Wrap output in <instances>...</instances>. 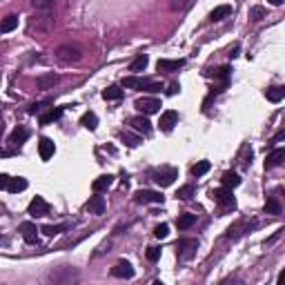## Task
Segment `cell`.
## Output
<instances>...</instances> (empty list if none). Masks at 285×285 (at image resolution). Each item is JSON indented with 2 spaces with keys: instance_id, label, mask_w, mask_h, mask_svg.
I'll return each instance as SVG.
<instances>
[{
  "instance_id": "cell-1",
  "label": "cell",
  "mask_w": 285,
  "mask_h": 285,
  "mask_svg": "<svg viewBox=\"0 0 285 285\" xmlns=\"http://www.w3.org/2000/svg\"><path fill=\"white\" fill-rule=\"evenodd\" d=\"M123 87H125V89H143V92H160V89H163V85L150 80V78L127 76V78H123Z\"/></svg>"
},
{
  "instance_id": "cell-2",
  "label": "cell",
  "mask_w": 285,
  "mask_h": 285,
  "mask_svg": "<svg viewBox=\"0 0 285 285\" xmlns=\"http://www.w3.org/2000/svg\"><path fill=\"white\" fill-rule=\"evenodd\" d=\"M56 58L60 60V63H78V60L82 58V49L78 47V45H60L58 49H56Z\"/></svg>"
},
{
  "instance_id": "cell-3",
  "label": "cell",
  "mask_w": 285,
  "mask_h": 285,
  "mask_svg": "<svg viewBox=\"0 0 285 285\" xmlns=\"http://www.w3.org/2000/svg\"><path fill=\"white\" fill-rule=\"evenodd\" d=\"M78 279H80V274L74 267H58L49 274V281H53V283H76Z\"/></svg>"
},
{
  "instance_id": "cell-4",
  "label": "cell",
  "mask_w": 285,
  "mask_h": 285,
  "mask_svg": "<svg viewBox=\"0 0 285 285\" xmlns=\"http://www.w3.org/2000/svg\"><path fill=\"white\" fill-rule=\"evenodd\" d=\"M152 176H154V181L160 185V187H169V185L179 179V169L176 167H160L158 172H154Z\"/></svg>"
},
{
  "instance_id": "cell-5",
  "label": "cell",
  "mask_w": 285,
  "mask_h": 285,
  "mask_svg": "<svg viewBox=\"0 0 285 285\" xmlns=\"http://www.w3.org/2000/svg\"><path fill=\"white\" fill-rule=\"evenodd\" d=\"M176 250H179V259L189 261V259L196 254V250H198V241H196V238H181V241L176 243Z\"/></svg>"
},
{
  "instance_id": "cell-6",
  "label": "cell",
  "mask_w": 285,
  "mask_h": 285,
  "mask_svg": "<svg viewBox=\"0 0 285 285\" xmlns=\"http://www.w3.org/2000/svg\"><path fill=\"white\" fill-rule=\"evenodd\" d=\"M252 225H254V223H250L247 218H241V221H236L234 225L227 227L225 238H227V241H238V238H241L245 232H250V227H252Z\"/></svg>"
},
{
  "instance_id": "cell-7",
  "label": "cell",
  "mask_w": 285,
  "mask_h": 285,
  "mask_svg": "<svg viewBox=\"0 0 285 285\" xmlns=\"http://www.w3.org/2000/svg\"><path fill=\"white\" fill-rule=\"evenodd\" d=\"M165 196L160 192H152V189H140L134 194V203L145 205V203H163Z\"/></svg>"
},
{
  "instance_id": "cell-8",
  "label": "cell",
  "mask_w": 285,
  "mask_h": 285,
  "mask_svg": "<svg viewBox=\"0 0 285 285\" xmlns=\"http://www.w3.org/2000/svg\"><path fill=\"white\" fill-rule=\"evenodd\" d=\"M212 198L216 201L218 205H221V207H234V205H236V201H234L232 189H230V187L212 189Z\"/></svg>"
},
{
  "instance_id": "cell-9",
  "label": "cell",
  "mask_w": 285,
  "mask_h": 285,
  "mask_svg": "<svg viewBox=\"0 0 285 285\" xmlns=\"http://www.w3.org/2000/svg\"><path fill=\"white\" fill-rule=\"evenodd\" d=\"M134 105H136V109H138L140 114H145V116L160 111V101H158V98H138Z\"/></svg>"
},
{
  "instance_id": "cell-10",
  "label": "cell",
  "mask_w": 285,
  "mask_h": 285,
  "mask_svg": "<svg viewBox=\"0 0 285 285\" xmlns=\"http://www.w3.org/2000/svg\"><path fill=\"white\" fill-rule=\"evenodd\" d=\"M27 212H29L34 218H43V216H47V214H49V203H47V201H45L43 196H36L34 201H31V203H29Z\"/></svg>"
},
{
  "instance_id": "cell-11",
  "label": "cell",
  "mask_w": 285,
  "mask_h": 285,
  "mask_svg": "<svg viewBox=\"0 0 285 285\" xmlns=\"http://www.w3.org/2000/svg\"><path fill=\"white\" fill-rule=\"evenodd\" d=\"M58 80H60L58 74L49 72V74H40V76L36 78V85H38V89L47 92V89H53V87H56V85H58Z\"/></svg>"
},
{
  "instance_id": "cell-12",
  "label": "cell",
  "mask_w": 285,
  "mask_h": 285,
  "mask_svg": "<svg viewBox=\"0 0 285 285\" xmlns=\"http://www.w3.org/2000/svg\"><path fill=\"white\" fill-rule=\"evenodd\" d=\"M111 276L116 279H134V267L130 261H118L116 265L111 267Z\"/></svg>"
},
{
  "instance_id": "cell-13",
  "label": "cell",
  "mask_w": 285,
  "mask_h": 285,
  "mask_svg": "<svg viewBox=\"0 0 285 285\" xmlns=\"http://www.w3.org/2000/svg\"><path fill=\"white\" fill-rule=\"evenodd\" d=\"M179 123V111H174V109H167V111H163L160 114V130L163 131H172L174 130V125Z\"/></svg>"
},
{
  "instance_id": "cell-14",
  "label": "cell",
  "mask_w": 285,
  "mask_h": 285,
  "mask_svg": "<svg viewBox=\"0 0 285 285\" xmlns=\"http://www.w3.org/2000/svg\"><path fill=\"white\" fill-rule=\"evenodd\" d=\"M18 230H20V234H23L25 243H38V230H36L34 223L25 221V223H20Z\"/></svg>"
},
{
  "instance_id": "cell-15",
  "label": "cell",
  "mask_w": 285,
  "mask_h": 285,
  "mask_svg": "<svg viewBox=\"0 0 285 285\" xmlns=\"http://www.w3.org/2000/svg\"><path fill=\"white\" fill-rule=\"evenodd\" d=\"M185 65V60L183 58H179V60H169V58H160L158 63H156V69L158 72H167V74H172V72H179L181 67Z\"/></svg>"
},
{
  "instance_id": "cell-16",
  "label": "cell",
  "mask_w": 285,
  "mask_h": 285,
  "mask_svg": "<svg viewBox=\"0 0 285 285\" xmlns=\"http://www.w3.org/2000/svg\"><path fill=\"white\" fill-rule=\"evenodd\" d=\"M130 125H131V130H136V131H140V134H150L152 131V123H150V118L143 114V116H134L130 121Z\"/></svg>"
},
{
  "instance_id": "cell-17",
  "label": "cell",
  "mask_w": 285,
  "mask_h": 285,
  "mask_svg": "<svg viewBox=\"0 0 285 285\" xmlns=\"http://www.w3.org/2000/svg\"><path fill=\"white\" fill-rule=\"evenodd\" d=\"M38 152H40V158L43 160H49L53 156V152H56V145H53V140H49V138H40V143H38Z\"/></svg>"
},
{
  "instance_id": "cell-18",
  "label": "cell",
  "mask_w": 285,
  "mask_h": 285,
  "mask_svg": "<svg viewBox=\"0 0 285 285\" xmlns=\"http://www.w3.org/2000/svg\"><path fill=\"white\" fill-rule=\"evenodd\" d=\"M87 209H89L92 214H96V216L105 214V198L98 196V192H96V196H92V198L87 201Z\"/></svg>"
},
{
  "instance_id": "cell-19",
  "label": "cell",
  "mask_w": 285,
  "mask_h": 285,
  "mask_svg": "<svg viewBox=\"0 0 285 285\" xmlns=\"http://www.w3.org/2000/svg\"><path fill=\"white\" fill-rule=\"evenodd\" d=\"M283 158H285V150H283V147H276V150L272 152L270 156H267V160H265V169H274V167H279V165L283 163Z\"/></svg>"
},
{
  "instance_id": "cell-20",
  "label": "cell",
  "mask_w": 285,
  "mask_h": 285,
  "mask_svg": "<svg viewBox=\"0 0 285 285\" xmlns=\"http://www.w3.org/2000/svg\"><path fill=\"white\" fill-rule=\"evenodd\" d=\"M27 138H29V130H27V127H16V130L11 131V136H9V143H11V145H16V147H20Z\"/></svg>"
},
{
  "instance_id": "cell-21",
  "label": "cell",
  "mask_w": 285,
  "mask_h": 285,
  "mask_svg": "<svg viewBox=\"0 0 285 285\" xmlns=\"http://www.w3.org/2000/svg\"><path fill=\"white\" fill-rule=\"evenodd\" d=\"M230 14H232V7L221 5V7H216V9H212V14H209V23H221V20H225Z\"/></svg>"
},
{
  "instance_id": "cell-22",
  "label": "cell",
  "mask_w": 285,
  "mask_h": 285,
  "mask_svg": "<svg viewBox=\"0 0 285 285\" xmlns=\"http://www.w3.org/2000/svg\"><path fill=\"white\" fill-rule=\"evenodd\" d=\"M147 65H150V58H147V53H140V56H136V58L131 60L130 72H131V74H140V72H145Z\"/></svg>"
},
{
  "instance_id": "cell-23",
  "label": "cell",
  "mask_w": 285,
  "mask_h": 285,
  "mask_svg": "<svg viewBox=\"0 0 285 285\" xmlns=\"http://www.w3.org/2000/svg\"><path fill=\"white\" fill-rule=\"evenodd\" d=\"M16 27H18V16L9 14V16L2 18V23H0V34H9V31H14Z\"/></svg>"
},
{
  "instance_id": "cell-24",
  "label": "cell",
  "mask_w": 285,
  "mask_h": 285,
  "mask_svg": "<svg viewBox=\"0 0 285 285\" xmlns=\"http://www.w3.org/2000/svg\"><path fill=\"white\" fill-rule=\"evenodd\" d=\"M111 183H114V176L105 174V176H98V179L92 183V187H94V192H105V189L111 187Z\"/></svg>"
},
{
  "instance_id": "cell-25",
  "label": "cell",
  "mask_w": 285,
  "mask_h": 285,
  "mask_svg": "<svg viewBox=\"0 0 285 285\" xmlns=\"http://www.w3.org/2000/svg\"><path fill=\"white\" fill-rule=\"evenodd\" d=\"M221 183H223V187L234 189V187H238V185H241V176H238L236 172H225V174L221 176Z\"/></svg>"
},
{
  "instance_id": "cell-26",
  "label": "cell",
  "mask_w": 285,
  "mask_h": 285,
  "mask_svg": "<svg viewBox=\"0 0 285 285\" xmlns=\"http://www.w3.org/2000/svg\"><path fill=\"white\" fill-rule=\"evenodd\" d=\"M67 230H69L67 223H60V225H45L40 232H43L45 236H56V234H63V232H67Z\"/></svg>"
},
{
  "instance_id": "cell-27",
  "label": "cell",
  "mask_w": 285,
  "mask_h": 285,
  "mask_svg": "<svg viewBox=\"0 0 285 285\" xmlns=\"http://www.w3.org/2000/svg\"><path fill=\"white\" fill-rule=\"evenodd\" d=\"M80 125H82V127H87L89 131H94V130L98 127L96 114H94V111H87V114H82V116H80Z\"/></svg>"
},
{
  "instance_id": "cell-28",
  "label": "cell",
  "mask_w": 285,
  "mask_h": 285,
  "mask_svg": "<svg viewBox=\"0 0 285 285\" xmlns=\"http://www.w3.org/2000/svg\"><path fill=\"white\" fill-rule=\"evenodd\" d=\"M27 179H9V185H7V189H9L11 194H18V192H25V189H27Z\"/></svg>"
},
{
  "instance_id": "cell-29",
  "label": "cell",
  "mask_w": 285,
  "mask_h": 285,
  "mask_svg": "<svg viewBox=\"0 0 285 285\" xmlns=\"http://www.w3.org/2000/svg\"><path fill=\"white\" fill-rule=\"evenodd\" d=\"M283 212V207H281V201L276 196L267 198V203H265V214H272V216H279V214Z\"/></svg>"
},
{
  "instance_id": "cell-30",
  "label": "cell",
  "mask_w": 285,
  "mask_h": 285,
  "mask_svg": "<svg viewBox=\"0 0 285 285\" xmlns=\"http://www.w3.org/2000/svg\"><path fill=\"white\" fill-rule=\"evenodd\" d=\"M194 223H196V214H181V216L176 218V225H179V230H189Z\"/></svg>"
},
{
  "instance_id": "cell-31",
  "label": "cell",
  "mask_w": 285,
  "mask_h": 285,
  "mask_svg": "<svg viewBox=\"0 0 285 285\" xmlns=\"http://www.w3.org/2000/svg\"><path fill=\"white\" fill-rule=\"evenodd\" d=\"M60 116H63V107H56V109H49L47 114H43V116H40V123H43V125H49V123L58 121Z\"/></svg>"
},
{
  "instance_id": "cell-32",
  "label": "cell",
  "mask_w": 285,
  "mask_h": 285,
  "mask_svg": "<svg viewBox=\"0 0 285 285\" xmlns=\"http://www.w3.org/2000/svg\"><path fill=\"white\" fill-rule=\"evenodd\" d=\"M265 96H267V101H270V103H281L285 98V89L283 87H270L265 92Z\"/></svg>"
},
{
  "instance_id": "cell-33",
  "label": "cell",
  "mask_w": 285,
  "mask_h": 285,
  "mask_svg": "<svg viewBox=\"0 0 285 285\" xmlns=\"http://www.w3.org/2000/svg\"><path fill=\"white\" fill-rule=\"evenodd\" d=\"M103 98H105V101H121V98H123V89L116 87V85H111V87H107L105 92H103Z\"/></svg>"
},
{
  "instance_id": "cell-34",
  "label": "cell",
  "mask_w": 285,
  "mask_h": 285,
  "mask_svg": "<svg viewBox=\"0 0 285 285\" xmlns=\"http://www.w3.org/2000/svg\"><path fill=\"white\" fill-rule=\"evenodd\" d=\"M194 194H196V187H194V185H183V187L176 192V198H181V201H192Z\"/></svg>"
},
{
  "instance_id": "cell-35",
  "label": "cell",
  "mask_w": 285,
  "mask_h": 285,
  "mask_svg": "<svg viewBox=\"0 0 285 285\" xmlns=\"http://www.w3.org/2000/svg\"><path fill=\"white\" fill-rule=\"evenodd\" d=\"M209 167H212V165H209V160H198V163L192 167V176H196V179H198V176L207 174Z\"/></svg>"
},
{
  "instance_id": "cell-36",
  "label": "cell",
  "mask_w": 285,
  "mask_h": 285,
  "mask_svg": "<svg viewBox=\"0 0 285 285\" xmlns=\"http://www.w3.org/2000/svg\"><path fill=\"white\" fill-rule=\"evenodd\" d=\"M53 2H56V0H31V5L40 11H49L53 7Z\"/></svg>"
},
{
  "instance_id": "cell-37",
  "label": "cell",
  "mask_w": 285,
  "mask_h": 285,
  "mask_svg": "<svg viewBox=\"0 0 285 285\" xmlns=\"http://www.w3.org/2000/svg\"><path fill=\"white\" fill-rule=\"evenodd\" d=\"M123 140H125L130 147H138L140 145V136L136 134H130V131H123Z\"/></svg>"
},
{
  "instance_id": "cell-38",
  "label": "cell",
  "mask_w": 285,
  "mask_h": 285,
  "mask_svg": "<svg viewBox=\"0 0 285 285\" xmlns=\"http://www.w3.org/2000/svg\"><path fill=\"white\" fill-rule=\"evenodd\" d=\"M261 18H265V7H252V9H250V20L259 23Z\"/></svg>"
},
{
  "instance_id": "cell-39",
  "label": "cell",
  "mask_w": 285,
  "mask_h": 285,
  "mask_svg": "<svg viewBox=\"0 0 285 285\" xmlns=\"http://www.w3.org/2000/svg\"><path fill=\"white\" fill-rule=\"evenodd\" d=\"M167 234H169V225H167V223H160V225L154 227V236L156 238H167Z\"/></svg>"
},
{
  "instance_id": "cell-40",
  "label": "cell",
  "mask_w": 285,
  "mask_h": 285,
  "mask_svg": "<svg viewBox=\"0 0 285 285\" xmlns=\"http://www.w3.org/2000/svg\"><path fill=\"white\" fill-rule=\"evenodd\" d=\"M145 256H147V261H150V263H156L160 259V250H158V247H147Z\"/></svg>"
},
{
  "instance_id": "cell-41",
  "label": "cell",
  "mask_w": 285,
  "mask_h": 285,
  "mask_svg": "<svg viewBox=\"0 0 285 285\" xmlns=\"http://www.w3.org/2000/svg\"><path fill=\"white\" fill-rule=\"evenodd\" d=\"M187 7V0H169V9L172 11H183Z\"/></svg>"
},
{
  "instance_id": "cell-42",
  "label": "cell",
  "mask_w": 285,
  "mask_h": 285,
  "mask_svg": "<svg viewBox=\"0 0 285 285\" xmlns=\"http://www.w3.org/2000/svg\"><path fill=\"white\" fill-rule=\"evenodd\" d=\"M49 105V101H40V103H34V105H29V109H27V111H29V114H40V111H43L45 109V107H47Z\"/></svg>"
},
{
  "instance_id": "cell-43",
  "label": "cell",
  "mask_w": 285,
  "mask_h": 285,
  "mask_svg": "<svg viewBox=\"0 0 285 285\" xmlns=\"http://www.w3.org/2000/svg\"><path fill=\"white\" fill-rule=\"evenodd\" d=\"M7 185H9V176L0 174V189H7Z\"/></svg>"
},
{
  "instance_id": "cell-44",
  "label": "cell",
  "mask_w": 285,
  "mask_h": 285,
  "mask_svg": "<svg viewBox=\"0 0 285 285\" xmlns=\"http://www.w3.org/2000/svg\"><path fill=\"white\" fill-rule=\"evenodd\" d=\"M283 138H285V130H281L279 134L274 136V140H272V143H279V140H283Z\"/></svg>"
},
{
  "instance_id": "cell-45",
  "label": "cell",
  "mask_w": 285,
  "mask_h": 285,
  "mask_svg": "<svg viewBox=\"0 0 285 285\" xmlns=\"http://www.w3.org/2000/svg\"><path fill=\"white\" fill-rule=\"evenodd\" d=\"M238 56V45H234V49H230V58H236Z\"/></svg>"
},
{
  "instance_id": "cell-46",
  "label": "cell",
  "mask_w": 285,
  "mask_h": 285,
  "mask_svg": "<svg viewBox=\"0 0 285 285\" xmlns=\"http://www.w3.org/2000/svg\"><path fill=\"white\" fill-rule=\"evenodd\" d=\"M267 2H270V5H274V7H281V5H283V0H267Z\"/></svg>"
},
{
  "instance_id": "cell-47",
  "label": "cell",
  "mask_w": 285,
  "mask_h": 285,
  "mask_svg": "<svg viewBox=\"0 0 285 285\" xmlns=\"http://www.w3.org/2000/svg\"><path fill=\"white\" fill-rule=\"evenodd\" d=\"M0 131H2V130H0Z\"/></svg>"
}]
</instances>
